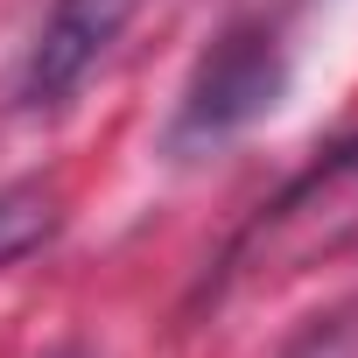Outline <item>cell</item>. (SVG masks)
<instances>
[{
    "label": "cell",
    "mask_w": 358,
    "mask_h": 358,
    "mask_svg": "<svg viewBox=\"0 0 358 358\" xmlns=\"http://www.w3.org/2000/svg\"><path fill=\"white\" fill-rule=\"evenodd\" d=\"M344 246H358V134L337 141L330 155H316L281 197H267L246 218V232L204 274V302H225L239 288L302 274L316 260H337Z\"/></svg>",
    "instance_id": "1"
},
{
    "label": "cell",
    "mask_w": 358,
    "mask_h": 358,
    "mask_svg": "<svg viewBox=\"0 0 358 358\" xmlns=\"http://www.w3.org/2000/svg\"><path fill=\"white\" fill-rule=\"evenodd\" d=\"M288 92V57H281V36L246 22L232 36L211 43V57L190 71L183 99H176V120H169V155H211L225 148L232 134H246L253 120H267Z\"/></svg>",
    "instance_id": "2"
},
{
    "label": "cell",
    "mask_w": 358,
    "mask_h": 358,
    "mask_svg": "<svg viewBox=\"0 0 358 358\" xmlns=\"http://www.w3.org/2000/svg\"><path fill=\"white\" fill-rule=\"evenodd\" d=\"M141 8L148 0H57L22 64V106H64L113 57V43L127 36V22Z\"/></svg>",
    "instance_id": "3"
},
{
    "label": "cell",
    "mask_w": 358,
    "mask_h": 358,
    "mask_svg": "<svg viewBox=\"0 0 358 358\" xmlns=\"http://www.w3.org/2000/svg\"><path fill=\"white\" fill-rule=\"evenodd\" d=\"M50 232H57V204H50L36 183H15V190H0V267L29 260V253H36Z\"/></svg>",
    "instance_id": "4"
},
{
    "label": "cell",
    "mask_w": 358,
    "mask_h": 358,
    "mask_svg": "<svg viewBox=\"0 0 358 358\" xmlns=\"http://www.w3.org/2000/svg\"><path fill=\"white\" fill-rule=\"evenodd\" d=\"M281 358H358V295L330 302L316 323H302V337Z\"/></svg>",
    "instance_id": "5"
},
{
    "label": "cell",
    "mask_w": 358,
    "mask_h": 358,
    "mask_svg": "<svg viewBox=\"0 0 358 358\" xmlns=\"http://www.w3.org/2000/svg\"><path fill=\"white\" fill-rule=\"evenodd\" d=\"M57 358H92V351H57Z\"/></svg>",
    "instance_id": "6"
}]
</instances>
